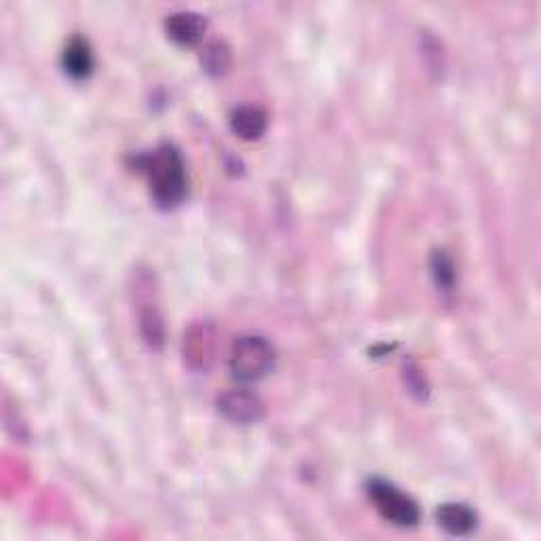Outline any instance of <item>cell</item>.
Returning <instances> with one entry per match:
<instances>
[{"label":"cell","instance_id":"30bf717a","mask_svg":"<svg viewBox=\"0 0 541 541\" xmlns=\"http://www.w3.org/2000/svg\"><path fill=\"white\" fill-rule=\"evenodd\" d=\"M62 66H64L68 77H72L74 81L87 79L89 74L93 72V55H91L87 41L79 39V36L77 39H72L68 43V47L64 49Z\"/></svg>","mask_w":541,"mask_h":541},{"label":"cell","instance_id":"3957f363","mask_svg":"<svg viewBox=\"0 0 541 541\" xmlns=\"http://www.w3.org/2000/svg\"><path fill=\"white\" fill-rule=\"evenodd\" d=\"M368 497L377 506V512L396 527H402V529L415 527L421 518L417 503L406 493L396 489L394 484H389L385 480H379V478L370 480Z\"/></svg>","mask_w":541,"mask_h":541},{"label":"cell","instance_id":"8992f818","mask_svg":"<svg viewBox=\"0 0 541 541\" xmlns=\"http://www.w3.org/2000/svg\"><path fill=\"white\" fill-rule=\"evenodd\" d=\"M216 406L218 413L235 425H252L265 415L263 400L248 389L225 391V394L216 400Z\"/></svg>","mask_w":541,"mask_h":541},{"label":"cell","instance_id":"8fae6325","mask_svg":"<svg viewBox=\"0 0 541 541\" xmlns=\"http://www.w3.org/2000/svg\"><path fill=\"white\" fill-rule=\"evenodd\" d=\"M201 64L212 77H222L231 68V49L222 41H212L201 53Z\"/></svg>","mask_w":541,"mask_h":541},{"label":"cell","instance_id":"9c48e42d","mask_svg":"<svg viewBox=\"0 0 541 541\" xmlns=\"http://www.w3.org/2000/svg\"><path fill=\"white\" fill-rule=\"evenodd\" d=\"M267 113L258 106H239L231 115L233 134L246 142L260 140L267 132Z\"/></svg>","mask_w":541,"mask_h":541},{"label":"cell","instance_id":"ba28073f","mask_svg":"<svg viewBox=\"0 0 541 541\" xmlns=\"http://www.w3.org/2000/svg\"><path fill=\"white\" fill-rule=\"evenodd\" d=\"M436 522L442 531L463 537L478 527V516L465 503H442L436 512Z\"/></svg>","mask_w":541,"mask_h":541},{"label":"cell","instance_id":"6da1fadb","mask_svg":"<svg viewBox=\"0 0 541 541\" xmlns=\"http://www.w3.org/2000/svg\"><path fill=\"white\" fill-rule=\"evenodd\" d=\"M138 172L148 178L151 195L159 208L172 210L186 199L189 180H186L184 161L174 146L163 144L153 153H146L136 159Z\"/></svg>","mask_w":541,"mask_h":541},{"label":"cell","instance_id":"7a4b0ae2","mask_svg":"<svg viewBox=\"0 0 541 541\" xmlns=\"http://www.w3.org/2000/svg\"><path fill=\"white\" fill-rule=\"evenodd\" d=\"M275 349L273 345L256 334H246L233 343L229 356V370L233 379L241 383H254L265 379L273 370Z\"/></svg>","mask_w":541,"mask_h":541},{"label":"cell","instance_id":"277c9868","mask_svg":"<svg viewBox=\"0 0 541 541\" xmlns=\"http://www.w3.org/2000/svg\"><path fill=\"white\" fill-rule=\"evenodd\" d=\"M132 290L136 294L142 339L151 349H161L165 343V324H163V315L159 311V305L155 301L153 275L138 271L136 284Z\"/></svg>","mask_w":541,"mask_h":541},{"label":"cell","instance_id":"7c38bea8","mask_svg":"<svg viewBox=\"0 0 541 541\" xmlns=\"http://www.w3.org/2000/svg\"><path fill=\"white\" fill-rule=\"evenodd\" d=\"M432 275H434V282L440 290L451 292L455 288V279H457L455 263L444 250H438L432 256Z\"/></svg>","mask_w":541,"mask_h":541},{"label":"cell","instance_id":"52a82bcc","mask_svg":"<svg viewBox=\"0 0 541 541\" xmlns=\"http://www.w3.org/2000/svg\"><path fill=\"white\" fill-rule=\"evenodd\" d=\"M165 32L176 45L193 47L203 39L205 20H203V15L193 13V11L172 13L165 20Z\"/></svg>","mask_w":541,"mask_h":541},{"label":"cell","instance_id":"5b68a950","mask_svg":"<svg viewBox=\"0 0 541 541\" xmlns=\"http://www.w3.org/2000/svg\"><path fill=\"white\" fill-rule=\"evenodd\" d=\"M216 328L208 322H197L184 332L182 358L191 370L205 372L216 360Z\"/></svg>","mask_w":541,"mask_h":541}]
</instances>
